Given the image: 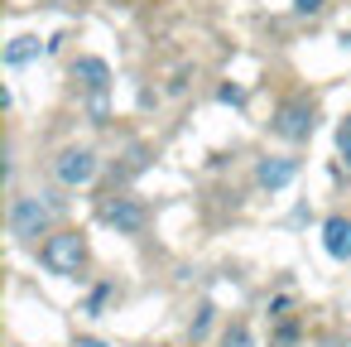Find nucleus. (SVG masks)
<instances>
[{
	"instance_id": "obj_2",
	"label": "nucleus",
	"mask_w": 351,
	"mask_h": 347,
	"mask_svg": "<svg viewBox=\"0 0 351 347\" xmlns=\"http://www.w3.org/2000/svg\"><path fill=\"white\" fill-rule=\"evenodd\" d=\"M58 212H63V208H58L53 198L44 203V198H34V193H20V198H10V236L25 241V246L39 241V236L53 232V217H58Z\"/></svg>"
},
{
	"instance_id": "obj_10",
	"label": "nucleus",
	"mask_w": 351,
	"mask_h": 347,
	"mask_svg": "<svg viewBox=\"0 0 351 347\" xmlns=\"http://www.w3.org/2000/svg\"><path fill=\"white\" fill-rule=\"evenodd\" d=\"M217 347H255V333H250V323H245V318H231V323L221 328Z\"/></svg>"
},
{
	"instance_id": "obj_9",
	"label": "nucleus",
	"mask_w": 351,
	"mask_h": 347,
	"mask_svg": "<svg viewBox=\"0 0 351 347\" xmlns=\"http://www.w3.org/2000/svg\"><path fill=\"white\" fill-rule=\"evenodd\" d=\"M39 54H44V44H39L34 34H20V39L5 49V63H10V68H25V63H34Z\"/></svg>"
},
{
	"instance_id": "obj_11",
	"label": "nucleus",
	"mask_w": 351,
	"mask_h": 347,
	"mask_svg": "<svg viewBox=\"0 0 351 347\" xmlns=\"http://www.w3.org/2000/svg\"><path fill=\"white\" fill-rule=\"evenodd\" d=\"M207 328H212V304H202V309L193 313V323H188V333H193V342H202V337H207Z\"/></svg>"
},
{
	"instance_id": "obj_8",
	"label": "nucleus",
	"mask_w": 351,
	"mask_h": 347,
	"mask_svg": "<svg viewBox=\"0 0 351 347\" xmlns=\"http://www.w3.org/2000/svg\"><path fill=\"white\" fill-rule=\"evenodd\" d=\"M73 82H77L82 92H92V97H106V87H111V68H106L101 58H77V63H73Z\"/></svg>"
},
{
	"instance_id": "obj_4",
	"label": "nucleus",
	"mask_w": 351,
	"mask_h": 347,
	"mask_svg": "<svg viewBox=\"0 0 351 347\" xmlns=\"http://www.w3.org/2000/svg\"><path fill=\"white\" fill-rule=\"evenodd\" d=\"M53 179H58L63 188H87V183L97 179V150H87V145H68V150H58V159H53Z\"/></svg>"
},
{
	"instance_id": "obj_17",
	"label": "nucleus",
	"mask_w": 351,
	"mask_h": 347,
	"mask_svg": "<svg viewBox=\"0 0 351 347\" xmlns=\"http://www.w3.org/2000/svg\"><path fill=\"white\" fill-rule=\"evenodd\" d=\"M73 347H111V342H106V337H92V333H82Z\"/></svg>"
},
{
	"instance_id": "obj_1",
	"label": "nucleus",
	"mask_w": 351,
	"mask_h": 347,
	"mask_svg": "<svg viewBox=\"0 0 351 347\" xmlns=\"http://www.w3.org/2000/svg\"><path fill=\"white\" fill-rule=\"evenodd\" d=\"M39 260L49 275H63V280H82L87 270V236L77 227H53L39 246Z\"/></svg>"
},
{
	"instance_id": "obj_16",
	"label": "nucleus",
	"mask_w": 351,
	"mask_h": 347,
	"mask_svg": "<svg viewBox=\"0 0 351 347\" xmlns=\"http://www.w3.org/2000/svg\"><path fill=\"white\" fill-rule=\"evenodd\" d=\"M217 97H221V102H226V107H241V102H245V97H241V87H221V92H217Z\"/></svg>"
},
{
	"instance_id": "obj_15",
	"label": "nucleus",
	"mask_w": 351,
	"mask_h": 347,
	"mask_svg": "<svg viewBox=\"0 0 351 347\" xmlns=\"http://www.w3.org/2000/svg\"><path fill=\"white\" fill-rule=\"evenodd\" d=\"M322 5H327V0H293V10H298V15H317Z\"/></svg>"
},
{
	"instance_id": "obj_12",
	"label": "nucleus",
	"mask_w": 351,
	"mask_h": 347,
	"mask_svg": "<svg viewBox=\"0 0 351 347\" xmlns=\"http://www.w3.org/2000/svg\"><path fill=\"white\" fill-rule=\"evenodd\" d=\"M298 337H303V328H298V323L289 318V323H279V333H274V347H293Z\"/></svg>"
},
{
	"instance_id": "obj_6",
	"label": "nucleus",
	"mask_w": 351,
	"mask_h": 347,
	"mask_svg": "<svg viewBox=\"0 0 351 347\" xmlns=\"http://www.w3.org/2000/svg\"><path fill=\"white\" fill-rule=\"evenodd\" d=\"M293 179H298V159H289V155H269V159H260V164H255V183H260V188H269V193L289 188Z\"/></svg>"
},
{
	"instance_id": "obj_7",
	"label": "nucleus",
	"mask_w": 351,
	"mask_h": 347,
	"mask_svg": "<svg viewBox=\"0 0 351 347\" xmlns=\"http://www.w3.org/2000/svg\"><path fill=\"white\" fill-rule=\"evenodd\" d=\"M322 251H327L332 260H351V217L332 212V217L322 222Z\"/></svg>"
},
{
	"instance_id": "obj_3",
	"label": "nucleus",
	"mask_w": 351,
	"mask_h": 347,
	"mask_svg": "<svg viewBox=\"0 0 351 347\" xmlns=\"http://www.w3.org/2000/svg\"><path fill=\"white\" fill-rule=\"evenodd\" d=\"M279 140H308L317 131V107L308 97H289L279 111H274V126H269Z\"/></svg>"
},
{
	"instance_id": "obj_13",
	"label": "nucleus",
	"mask_w": 351,
	"mask_h": 347,
	"mask_svg": "<svg viewBox=\"0 0 351 347\" xmlns=\"http://www.w3.org/2000/svg\"><path fill=\"white\" fill-rule=\"evenodd\" d=\"M337 150H341V164L351 169V116H346V121L337 126Z\"/></svg>"
},
{
	"instance_id": "obj_14",
	"label": "nucleus",
	"mask_w": 351,
	"mask_h": 347,
	"mask_svg": "<svg viewBox=\"0 0 351 347\" xmlns=\"http://www.w3.org/2000/svg\"><path fill=\"white\" fill-rule=\"evenodd\" d=\"M111 299V284H97L92 289V299H87V313H101V304Z\"/></svg>"
},
{
	"instance_id": "obj_5",
	"label": "nucleus",
	"mask_w": 351,
	"mask_h": 347,
	"mask_svg": "<svg viewBox=\"0 0 351 347\" xmlns=\"http://www.w3.org/2000/svg\"><path fill=\"white\" fill-rule=\"evenodd\" d=\"M101 217H106L121 236H140V232H145V222H149V212H145V203H140V198H116V203H106V208H101Z\"/></svg>"
}]
</instances>
